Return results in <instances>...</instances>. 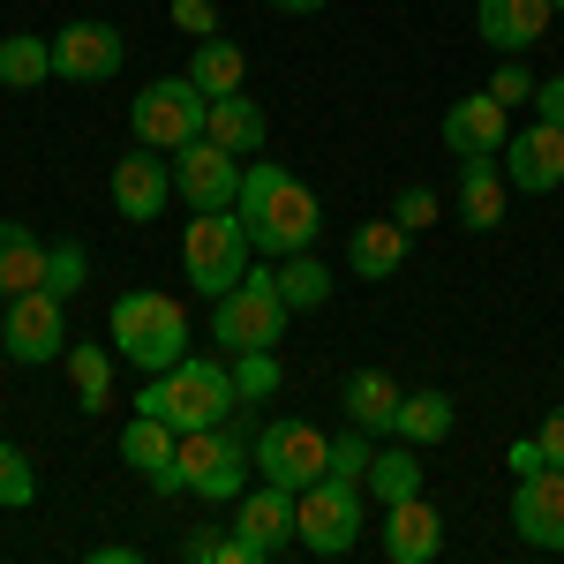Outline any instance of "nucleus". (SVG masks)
Listing matches in <instances>:
<instances>
[{"instance_id":"20e7f679","label":"nucleus","mask_w":564,"mask_h":564,"mask_svg":"<svg viewBox=\"0 0 564 564\" xmlns=\"http://www.w3.org/2000/svg\"><path fill=\"white\" fill-rule=\"evenodd\" d=\"M286 294H279V271H263V263H249L226 294L212 302V339L226 354H249V347H279L286 339Z\"/></svg>"},{"instance_id":"4c0bfd02","label":"nucleus","mask_w":564,"mask_h":564,"mask_svg":"<svg viewBox=\"0 0 564 564\" xmlns=\"http://www.w3.org/2000/svg\"><path fill=\"white\" fill-rule=\"evenodd\" d=\"M489 90H497V98H505V106H527V98H534V76H527L520 61H512V53H505V68H497V76H489Z\"/></svg>"},{"instance_id":"4468645a","label":"nucleus","mask_w":564,"mask_h":564,"mask_svg":"<svg viewBox=\"0 0 564 564\" xmlns=\"http://www.w3.org/2000/svg\"><path fill=\"white\" fill-rule=\"evenodd\" d=\"M512 527L534 550H564V467H534L512 489Z\"/></svg>"},{"instance_id":"f257e3e1","label":"nucleus","mask_w":564,"mask_h":564,"mask_svg":"<svg viewBox=\"0 0 564 564\" xmlns=\"http://www.w3.org/2000/svg\"><path fill=\"white\" fill-rule=\"evenodd\" d=\"M234 212H241V226H249V241H257L263 257H302V249H316V218H324V212H316V196H308L279 159L241 166V196H234Z\"/></svg>"},{"instance_id":"ea45409f","label":"nucleus","mask_w":564,"mask_h":564,"mask_svg":"<svg viewBox=\"0 0 564 564\" xmlns=\"http://www.w3.org/2000/svg\"><path fill=\"white\" fill-rule=\"evenodd\" d=\"M534 121H557V129H564V76L534 84Z\"/></svg>"},{"instance_id":"dca6fc26","label":"nucleus","mask_w":564,"mask_h":564,"mask_svg":"<svg viewBox=\"0 0 564 564\" xmlns=\"http://www.w3.org/2000/svg\"><path fill=\"white\" fill-rule=\"evenodd\" d=\"M444 143L467 159V151H505L512 143V106L497 98V90H467V98H452L444 106Z\"/></svg>"},{"instance_id":"7ed1b4c3","label":"nucleus","mask_w":564,"mask_h":564,"mask_svg":"<svg viewBox=\"0 0 564 564\" xmlns=\"http://www.w3.org/2000/svg\"><path fill=\"white\" fill-rule=\"evenodd\" d=\"M106 324H113V339H106V347L121 354L129 369H143V377L174 369L181 354H188V308H181L174 294H159V286H143V294H121Z\"/></svg>"},{"instance_id":"4be33fe9","label":"nucleus","mask_w":564,"mask_h":564,"mask_svg":"<svg viewBox=\"0 0 564 564\" xmlns=\"http://www.w3.org/2000/svg\"><path fill=\"white\" fill-rule=\"evenodd\" d=\"M347 263H354V279H391L406 263V226L399 218H361L347 234Z\"/></svg>"},{"instance_id":"37998d69","label":"nucleus","mask_w":564,"mask_h":564,"mask_svg":"<svg viewBox=\"0 0 564 564\" xmlns=\"http://www.w3.org/2000/svg\"><path fill=\"white\" fill-rule=\"evenodd\" d=\"M84 564H143V557H135V550H121V542H106V550H90Z\"/></svg>"},{"instance_id":"393cba45","label":"nucleus","mask_w":564,"mask_h":564,"mask_svg":"<svg viewBox=\"0 0 564 564\" xmlns=\"http://www.w3.org/2000/svg\"><path fill=\"white\" fill-rule=\"evenodd\" d=\"M45 257H53V249H45L23 218H0V294H31V286H45Z\"/></svg>"},{"instance_id":"473e14b6","label":"nucleus","mask_w":564,"mask_h":564,"mask_svg":"<svg viewBox=\"0 0 564 564\" xmlns=\"http://www.w3.org/2000/svg\"><path fill=\"white\" fill-rule=\"evenodd\" d=\"M279 384H286V377H279V347L234 354V391H241V399H271Z\"/></svg>"},{"instance_id":"a19ab883","label":"nucleus","mask_w":564,"mask_h":564,"mask_svg":"<svg viewBox=\"0 0 564 564\" xmlns=\"http://www.w3.org/2000/svg\"><path fill=\"white\" fill-rule=\"evenodd\" d=\"M534 436H542V459H550V467H564V406H557V414H550Z\"/></svg>"},{"instance_id":"f3484780","label":"nucleus","mask_w":564,"mask_h":564,"mask_svg":"<svg viewBox=\"0 0 564 564\" xmlns=\"http://www.w3.org/2000/svg\"><path fill=\"white\" fill-rule=\"evenodd\" d=\"M234 534H241L257 557H279V550L294 542V489H279V481L241 489V497H234Z\"/></svg>"},{"instance_id":"a211bd4d","label":"nucleus","mask_w":564,"mask_h":564,"mask_svg":"<svg viewBox=\"0 0 564 564\" xmlns=\"http://www.w3.org/2000/svg\"><path fill=\"white\" fill-rule=\"evenodd\" d=\"M384 557L391 564H430V557H444V512H436V505H422V497L384 505Z\"/></svg>"},{"instance_id":"0eeeda50","label":"nucleus","mask_w":564,"mask_h":564,"mask_svg":"<svg viewBox=\"0 0 564 564\" xmlns=\"http://www.w3.org/2000/svg\"><path fill=\"white\" fill-rule=\"evenodd\" d=\"M294 542L316 550V557H347L361 542V481L324 475L308 489H294Z\"/></svg>"},{"instance_id":"6ab92c4d","label":"nucleus","mask_w":564,"mask_h":564,"mask_svg":"<svg viewBox=\"0 0 564 564\" xmlns=\"http://www.w3.org/2000/svg\"><path fill=\"white\" fill-rule=\"evenodd\" d=\"M550 15H557V0H475V31L497 45V53H527V45H542Z\"/></svg>"},{"instance_id":"ddd939ff","label":"nucleus","mask_w":564,"mask_h":564,"mask_svg":"<svg viewBox=\"0 0 564 564\" xmlns=\"http://www.w3.org/2000/svg\"><path fill=\"white\" fill-rule=\"evenodd\" d=\"M166 204H174V166H166L151 143H135L129 159L113 166V212L135 218V226H151Z\"/></svg>"},{"instance_id":"f03ea898","label":"nucleus","mask_w":564,"mask_h":564,"mask_svg":"<svg viewBox=\"0 0 564 564\" xmlns=\"http://www.w3.org/2000/svg\"><path fill=\"white\" fill-rule=\"evenodd\" d=\"M234 406H241L234 369L204 361V354H181L174 369H159L151 384H135V414H166L174 430H218V422H234Z\"/></svg>"},{"instance_id":"5701e85b","label":"nucleus","mask_w":564,"mask_h":564,"mask_svg":"<svg viewBox=\"0 0 564 564\" xmlns=\"http://www.w3.org/2000/svg\"><path fill=\"white\" fill-rule=\"evenodd\" d=\"M361 489L377 497V505H399V497H422V444H406V436H391L377 444V459H369V475Z\"/></svg>"},{"instance_id":"f8f14e48","label":"nucleus","mask_w":564,"mask_h":564,"mask_svg":"<svg viewBox=\"0 0 564 564\" xmlns=\"http://www.w3.org/2000/svg\"><path fill=\"white\" fill-rule=\"evenodd\" d=\"M505 181H512L520 196H550V188H564V129L557 121L512 129V143H505Z\"/></svg>"},{"instance_id":"79ce46f5","label":"nucleus","mask_w":564,"mask_h":564,"mask_svg":"<svg viewBox=\"0 0 564 564\" xmlns=\"http://www.w3.org/2000/svg\"><path fill=\"white\" fill-rule=\"evenodd\" d=\"M505 459H512V475H534V467H550V459H542V436H527V444H512Z\"/></svg>"},{"instance_id":"2f4dec72","label":"nucleus","mask_w":564,"mask_h":564,"mask_svg":"<svg viewBox=\"0 0 564 564\" xmlns=\"http://www.w3.org/2000/svg\"><path fill=\"white\" fill-rule=\"evenodd\" d=\"M181 557L188 564H263L241 534H218V527H196V534H181Z\"/></svg>"},{"instance_id":"c85d7f7f","label":"nucleus","mask_w":564,"mask_h":564,"mask_svg":"<svg viewBox=\"0 0 564 564\" xmlns=\"http://www.w3.org/2000/svg\"><path fill=\"white\" fill-rule=\"evenodd\" d=\"M45 76H53V39H31V31L0 39V84L8 90H39Z\"/></svg>"},{"instance_id":"a878e982","label":"nucleus","mask_w":564,"mask_h":564,"mask_svg":"<svg viewBox=\"0 0 564 564\" xmlns=\"http://www.w3.org/2000/svg\"><path fill=\"white\" fill-rule=\"evenodd\" d=\"M204 135H212V143H226L234 159H249V151H263V106L249 98V90H226V98H212Z\"/></svg>"},{"instance_id":"cd10ccee","label":"nucleus","mask_w":564,"mask_h":564,"mask_svg":"<svg viewBox=\"0 0 564 564\" xmlns=\"http://www.w3.org/2000/svg\"><path fill=\"white\" fill-rule=\"evenodd\" d=\"M452 422H459V406H452L444 391H406L391 436H406V444H436V436H452Z\"/></svg>"},{"instance_id":"c756f323","label":"nucleus","mask_w":564,"mask_h":564,"mask_svg":"<svg viewBox=\"0 0 564 564\" xmlns=\"http://www.w3.org/2000/svg\"><path fill=\"white\" fill-rule=\"evenodd\" d=\"M279 294H286V308H294V316H302V308H324L332 302V271H324V257H286L279 263Z\"/></svg>"},{"instance_id":"bb28decb","label":"nucleus","mask_w":564,"mask_h":564,"mask_svg":"<svg viewBox=\"0 0 564 564\" xmlns=\"http://www.w3.org/2000/svg\"><path fill=\"white\" fill-rule=\"evenodd\" d=\"M188 84L204 90V98H226V90H241L249 84V53H241V45L234 39H196V61H188Z\"/></svg>"},{"instance_id":"58836bf2","label":"nucleus","mask_w":564,"mask_h":564,"mask_svg":"<svg viewBox=\"0 0 564 564\" xmlns=\"http://www.w3.org/2000/svg\"><path fill=\"white\" fill-rule=\"evenodd\" d=\"M174 23L188 31V39H212V31H218V8H212V0H174Z\"/></svg>"},{"instance_id":"9d476101","label":"nucleus","mask_w":564,"mask_h":564,"mask_svg":"<svg viewBox=\"0 0 564 564\" xmlns=\"http://www.w3.org/2000/svg\"><path fill=\"white\" fill-rule=\"evenodd\" d=\"M0 316H8V324H0V347L15 354V361H53V354L68 347V302H61V294H45V286L8 294Z\"/></svg>"},{"instance_id":"c03bdc74","label":"nucleus","mask_w":564,"mask_h":564,"mask_svg":"<svg viewBox=\"0 0 564 564\" xmlns=\"http://www.w3.org/2000/svg\"><path fill=\"white\" fill-rule=\"evenodd\" d=\"M271 8H279V15H316L324 0H271Z\"/></svg>"},{"instance_id":"1a4fd4ad","label":"nucleus","mask_w":564,"mask_h":564,"mask_svg":"<svg viewBox=\"0 0 564 564\" xmlns=\"http://www.w3.org/2000/svg\"><path fill=\"white\" fill-rule=\"evenodd\" d=\"M249 459H257L263 481H279V489H308V481L332 475V436L308 430V422H263L249 436Z\"/></svg>"},{"instance_id":"a18cd8bd","label":"nucleus","mask_w":564,"mask_h":564,"mask_svg":"<svg viewBox=\"0 0 564 564\" xmlns=\"http://www.w3.org/2000/svg\"><path fill=\"white\" fill-rule=\"evenodd\" d=\"M0 324H8V316H0Z\"/></svg>"},{"instance_id":"412c9836","label":"nucleus","mask_w":564,"mask_h":564,"mask_svg":"<svg viewBox=\"0 0 564 564\" xmlns=\"http://www.w3.org/2000/svg\"><path fill=\"white\" fill-rule=\"evenodd\" d=\"M459 218L475 226V234H489V226H505V166H497V151H467L459 159Z\"/></svg>"},{"instance_id":"9b49d317","label":"nucleus","mask_w":564,"mask_h":564,"mask_svg":"<svg viewBox=\"0 0 564 564\" xmlns=\"http://www.w3.org/2000/svg\"><path fill=\"white\" fill-rule=\"evenodd\" d=\"M174 196L196 204V212H226V204L241 196V159H234L226 143H212V135L181 143L174 151Z\"/></svg>"},{"instance_id":"aec40b11","label":"nucleus","mask_w":564,"mask_h":564,"mask_svg":"<svg viewBox=\"0 0 564 564\" xmlns=\"http://www.w3.org/2000/svg\"><path fill=\"white\" fill-rule=\"evenodd\" d=\"M121 459H129L135 475L151 481V489H166L174 497V459H181V430L166 414H135L129 430H121Z\"/></svg>"},{"instance_id":"7c9ffc66","label":"nucleus","mask_w":564,"mask_h":564,"mask_svg":"<svg viewBox=\"0 0 564 564\" xmlns=\"http://www.w3.org/2000/svg\"><path fill=\"white\" fill-rule=\"evenodd\" d=\"M68 384H76V406L98 414L113 399V347H76L68 354Z\"/></svg>"},{"instance_id":"e433bc0d","label":"nucleus","mask_w":564,"mask_h":564,"mask_svg":"<svg viewBox=\"0 0 564 564\" xmlns=\"http://www.w3.org/2000/svg\"><path fill=\"white\" fill-rule=\"evenodd\" d=\"M436 212H444V196H436V188H422V181H414V188H399V196H391V218H399V226H406V234H422V226H430Z\"/></svg>"},{"instance_id":"b1692460","label":"nucleus","mask_w":564,"mask_h":564,"mask_svg":"<svg viewBox=\"0 0 564 564\" xmlns=\"http://www.w3.org/2000/svg\"><path fill=\"white\" fill-rule=\"evenodd\" d=\"M399 399H406V391L391 384L384 369H361V377H347V391H339L347 422H354V430H369V436H391V422H399Z\"/></svg>"},{"instance_id":"2eb2a0df","label":"nucleus","mask_w":564,"mask_h":564,"mask_svg":"<svg viewBox=\"0 0 564 564\" xmlns=\"http://www.w3.org/2000/svg\"><path fill=\"white\" fill-rule=\"evenodd\" d=\"M121 31L113 23H68L61 39H53V76H68V84H106L113 68H121Z\"/></svg>"},{"instance_id":"c9c22d12","label":"nucleus","mask_w":564,"mask_h":564,"mask_svg":"<svg viewBox=\"0 0 564 564\" xmlns=\"http://www.w3.org/2000/svg\"><path fill=\"white\" fill-rule=\"evenodd\" d=\"M369 459H377V436H369V430H354V422H347V436H332V475L361 481V475H369Z\"/></svg>"},{"instance_id":"49530a36","label":"nucleus","mask_w":564,"mask_h":564,"mask_svg":"<svg viewBox=\"0 0 564 564\" xmlns=\"http://www.w3.org/2000/svg\"><path fill=\"white\" fill-rule=\"evenodd\" d=\"M557 8H564V0H557Z\"/></svg>"},{"instance_id":"423d86ee","label":"nucleus","mask_w":564,"mask_h":564,"mask_svg":"<svg viewBox=\"0 0 564 564\" xmlns=\"http://www.w3.org/2000/svg\"><path fill=\"white\" fill-rule=\"evenodd\" d=\"M249 475V436L218 430H181V459H174V497H204V505H234Z\"/></svg>"},{"instance_id":"39448f33","label":"nucleus","mask_w":564,"mask_h":564,"mask_svg":"<svg viewBox=\"0 0 564 564\" xmlns=\"http://www.w3.org/2000/svg\"><path fill=\"white\" fill-rule=\"evenodd\" d=\"M249 257H257V241H249V226H241L234 204H226V212H196V218H188V234H181L188 286H196L204 302H218V294L249 271Z\"/></svg>"},{"instance_id":"72a5a7b5","label":"nucleus","mask_w":564,"mask_h":564,"mask_svg":"<svg viewBox=\"0 0 564 564\" xmlns=\"http://www.w3.org/2000/svg\"><path fill=\"white\" fill-rule=\"evenodd\" d=\"M31 497H39V475H31V459H23L15 444H0V505H8V512H23Z\"/></svg>"},{"instance_id":"f704fd0d","label":"nucleus","mask_w":564,"mask_h":564,"mask_svg":"<svg viewBox=\"0 0 564 564\" xmlns=\"http://www.w3.org/2000/svg\"><path fill=\"white\" fill-rule=\"evenodd\" d=\"M84 279H90L84 241H68V249H53V257H45V294H61V302H68V294H76Z\"/></svg>"},{"instance_id":"6e6552de","label":"nucleus","mask_w":564,"mask_h":564,"mask_svg":"<svg viewBox=\"0 0 564 564\" xmlns=\"http://www.w3.org/2000/svg\"><path fill=\"white\" fill-rule=\"evenodd\" d=\"M204 121H212V98L188 84V76H159V84L135 90V106H129L135 143H151V151H181V143H196Z\"/></svg>"}]
</instances>
